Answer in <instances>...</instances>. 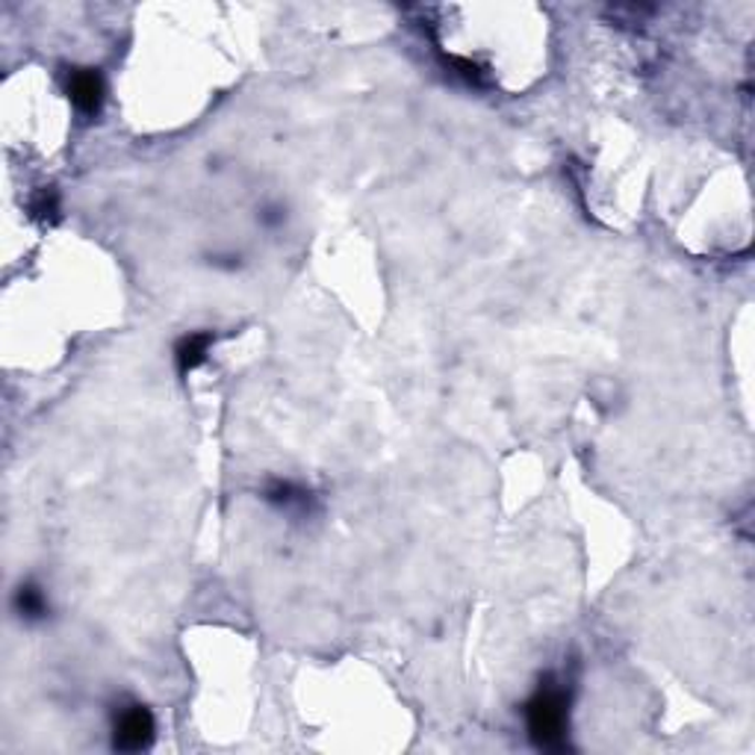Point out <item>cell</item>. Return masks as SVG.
Wrapping results in <instances>:
<instances>
[{"label": "cell", "instance_id": "obj_1", "mask_svg": "<svg viewBox=\"0 0 755 755\" xmlns=\"http://www.w3.org/2000/svg\"><path fill=\"white\" fill-rule=\"evenodd\" d=\"M566 720H570V696L561 684L546 679V684H540L538 693L525 705V726L531 741L540 749H564Z\"/></svg>", "mask_w": 755, "mask_h": 755}, {"label": "cell", "instance_id": "obj_2", "mask_svg": "<svg viewBox=\"0 0 755 755\" xmlns=\"http://www.w3.org/2000/svg\"><path fill=\"white\" fill-rule=\"evenodd\" d=\"M153 732H157L153 714L145 705L134 702V705H125L121 711H116V720H113V746L121 749V753H139V749L151 746Z\"/></svg>", "mask_w": 755, "mask_h": 755}, {"label": "cell", "instance_id": "obj_3", "mask_svg": "<svg viewBox=\"0 0 755 755\" xmlns=\"http://www.w3.org/2000/svg\"><path fill=\"white\" fill-rule=\"evenodd\" d=\"M65 95L81 116H95L107 95V83L98 68H74L65 81Z\"/></svg>", "mask_w": 755, "mask_h": 755}, {"label": "cell", "instance_id": "obj_4", "mask_svg": "<svg viewBox=\"0 0 755 755\" xmlns=\"http://www.w3.org/2000/svg\"><path fill=\"white\" fill-rule=\"evenodd\" d=\"M210 345H213V333L210 331H195L180 337V342L174 345V363H178L180 375H189L192 369H199L208 360Z\"/></svg>", "mask_w": 755, "mask_h": 755}, {"label": "cell", "instance_id": "obj_5", "mask_svg": "<svg viewBox=\"0 0 755 755\" xmlns=\"http://www.w3.org/2000/svg\"><path fill=\"white\" fill-rule=\"evenodd\" d=\"M12 608H15V614H19L21 620H28V623L45 620L47 612H51V605H47V594L39 585H33V582L19 585V591H15V596H12Z\"/></svg>", "mask_w": 755, "mask_h": 755}]
</instances>
